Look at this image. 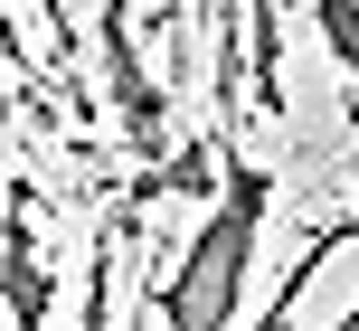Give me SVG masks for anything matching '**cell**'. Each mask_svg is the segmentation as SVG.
<instances>
[{
    "label": "cell",
    "mask_w": 359,
    "mask_h": 331,
    "mask_svg": "<svg viewBox=\"0 0 359 331\" xmlns=\"http://www.w3.org/2000/svg\"><path fill=\"white\" fill-rule=\"evenodd\" d=\"M255 208H265V180L236 161V170H227V208L208 218V237L189 246V265H180V284H170V303H161L180 331H217V322H236L246 256H255Z\"/></svg>",
    "instance_id": "6da1fadb"
},
{
    "label": "cell",
    "mask_w": 359,
    "mask_h": 331,
    "mask_svg": "<svg viewBox=\"0 0 359 331\" xmlns=\"http://www.w3.org/2000/svg\"><path fill=\"white\" fill-rule=\"evenodd\" d=\"M104 67H114V104H123V133L142 151H161V95H151V76L133 67V38H123V10H104Z\"/></svg>",
    "instance_id": "7a4b0ae2"
},
{
    "label": "cell",
    "mask_w": 359,
    "mask_h": 331,
    "mask_svg": "<svg viewBox=\"0 0 359 331\" xmlns=\"http://www.w3.org/2000/svg\"><path fill=\"white\" fill-rule=\"evenodd\" d=\"M322 29H331V48L359 67V0H322Z\"/></svg>",
    "instance_id": "3957f363"
}]
</instances>
